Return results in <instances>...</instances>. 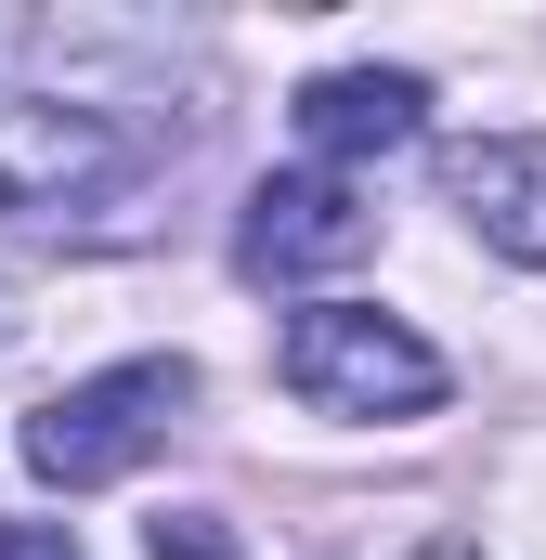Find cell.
<instances>
[{
	"mask_svg": "<svg viewBox=\"0 0 546 560\" xmlns=\"http://www.w3.org/2000/svg\"><path fill=\"white\" fill-rule=\"evenodd\" d=\"M378 248V209H365V183L352 170H273V183H248V209H235V275L248 287H325L352 275Z\"/></svg>",
	"mask_w": 546,
	"mask_h": 560,
	"instance_id": "277c9868",
	"label": "cell"
},
{
	"mask_svg": "<svg viewBox=\"0 0 546 560\" xmlns=\"http://www.w3.org/2000/svg\"><path fill=\"white\" fill-rule=\"evenodd\" d=\"M429 560H455V548H429Z\"/></svg>",
	"mask_w": 546,
	"mask_h": 560,
	"instance_id": "9c48e42d",
	"label": "cell"
},
{
	"mask_svg": "<svg viewBox=\"0 0 546 560\" xmlns=\"http://www.w3.org/2000/svg\"><path fill=\"white\" fill-rule=\"evenodd\" d=\"M273 378L312 418H429L455 392V365L416 339L404 313H378V300H299L286 339H273Z\"/></svg>",
	"mask_w": 546,
	"mask_h": 560,
	"instance_id": "7a4b0ae2",
	"label": "cell"
},
{
	"mask_svg": "<svg viewBox=\"0 0 546 560\" xmlns=\"http://www.w3.org/2000/svg\"><path fill=\"white\" fill-rule=\"evenodd\" d=\"M156 156H182V131L118 118V105H66V92L0 105V248L118 235L143 209V183H156Z\"/></svg>",
	"mask_w": 546,
	"mask_h": 560,
	"instance_id": "6da1fadb",
	"label": "cell"
},
{
	"mask_svg": "<svg viewBox=\"0 0 546 560\" xmlns=\"http://www.w3.org/2000/svg\"><path fill=\"white\" fill-rule=\"evenodd\" d=\"M182 405H195V365H182V352H131V365H105V378H66V392L26 418V469H39L52 495H105V482H131L143 456L169 443Z\"/></svg>",
	"mask_w": 546,
	"mask_h": 560,
	"instance_id": "3957f363",
	"label": "cell"
},
{
	"mask_svg": "<svg viewBox=\"0 0 546 560\" xmlns=\"http://www.w3.org/2000/svg\"><path fill=\"white\" fill-rule=\"evenodd\" d=\"M429 131V79L416 66H325L299 79V143L312 170H352V156H391V143Z\"/></svg>",
	"mask_w": 546,
	"mask_h": 560,
	"instance_id": "8992f818",
	"label": "cell"
},
{
	"mask_svg": "<svg viewBox=\"0 0 546 560\" xmlns=\"http://www.w3.org/2000/svg\"><path fill=\"white\" fill-rule=\"evenodd\" d=\"M143 548H156V560H235V535H222V509H156Z\"/></svg>",
	"mask_w": 546,
	"mask_h": 560,
	"instance_id": "52a82bcc",
	"label": "cell"
},
{
	"mask_svg": "<svg viewBox=\"0 0 546 560\" xmlns=\"http://www.w3.org/2000/svg\"><path fill=\"white\" fill-rule=\"evenodd\" d=\"M442 209L508 248V261H546V131H482V143H442Z\"/></svg>",
	"mask_w": 546,
	"mask_h": 560,
	"instance_id": "5b68a950",
	"label": "cell"
},
{
	"mask_svg": "<svg viewBox=\"0 0 546 560\" xmlns=\"http://www.w3.org/2000/svg\"><path fill=\"white\" fill-rule=\"evenodd\" d=\"M0 560H79L66 522H0Z\"/></svg>",
	"mask_w": 546,
	"mask_h": 560,
	"instance_id": "ba28073f",
	"label": "cell"
}]
</instances>
